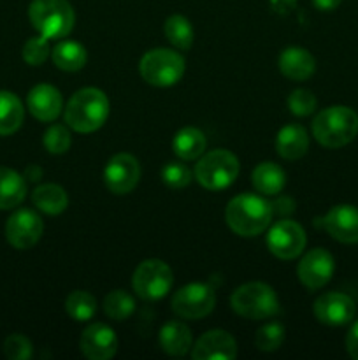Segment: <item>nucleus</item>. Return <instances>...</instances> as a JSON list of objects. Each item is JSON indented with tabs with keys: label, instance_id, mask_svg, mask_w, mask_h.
<instances>
[{
	"label": "nucleus",
	"instance_id": "1",
	"mask_svg": "<svg viewBox=\"0 0 358 360\" xmlns=\"http://www.w3.org/2000/svg\"><path fill=\"white\" fill-rule=\"evenodd\" d=\"M272 204L253 193L234 197L225 211L228 227L242 238H255L262 234L272 221Z\"/></svg>",
	"mask_w": 358,
	"mask_h": 360
},
{
	"label": "nucleus",
	"instance_id": "2",
	"mask_svg": "<svg viewBox=\"0 0 358 360\" xmlns=\"http://www.w3.org/2000/svg\"><path fill=\"white\" fill-rule=\"evenodd\" d=\"M109 116V98L98 88H83L70 97L65 108L67 125L81 134L100 129Z\"/></svg>",
	"mask_w": 358,
	"mask_h": 360
},
{
	"label": "nucleus",
	"instance_id": "3",
	"mask_svg": "<svg viewBox=\"0 0 358 360\" xmlns=\"http://www.w3.org/2000/svg\"><path fill=\"white\" fill-rule=\"evenodd\" d=\"M312 136L330 150L346 146L358 136V115L346 105H330L312 122Z\"/></svg>",
	"mask_w": 358,
	"mask_h": 360
},
{
	"label": "nucleus",
	"instance_id": "4",
	"mask_svg": "<svg viewBox=\"0 0 358 360\" xmlns=\"http://www.w3.org/2000/svg\"><path fill=\"white\" fill-rule=\"evenodd\" d=\"M28 18L32 27L46 39L67 37L76 23V14L67 0H32Z\"/></svg>",
	"mask_w": 358,
	"mask_h": 360
},
{
	"label": "nucleus",
	"instance_id": "5",
	"mask_svg": "<svg viewBox=\"0 0 358 360\" xmlns=\"http://www.w3.org/2000/svg\"><path fill=\"white\" fill-rule=\"evenodd\" d=\"M230 306L237 315L249 320H265L277 315L279 299L267 283L253 281L239 287L232 294Z\"/></svg>",
	"mask_w": 358,
	"mask_h": 360
},
{
	"label": "nucleus",
	"instance_id": "6",
	"mask_svg": "<svg viewBox=\"0 0 358 360\" xmlns=\"http://www.w3.org/2000/svg\"><path fill=\"white\" fill-rule=\"evenodd\" d=\"M139 70L142 79L153 86H172L185 74V58L167 48L151 49L140 58Z\"/></svg>",
	"mask_w": 358,
	"mask_h": 360
},
{
	"label": "nucleus",
	"instance_id": "7",
	"mask_svg": "<svg viewBox=\"0 0 358 360\" xmlns=\"http://www.w3.org/2000/svg\"><path fill=\"white\" fill-rule=\"evenodd\" d=\"M239 176V160L228 150H213L204 155L195 165V178L204 188H228Z\"/></svg>",
	"mask_w": 358,
	"mask_h": 360
},
{
	"label": "nucleus",
	"instance_id": "8",
	"mask_svg": "<svg viewBox=\"0 0 358 360\" xmlns=\"http://www.w3.org/2000/svg\"><path fill=\"white\" fill-rule=\"evenodd\" d=\"M174 283L171 267L158 259L144 260L137 266L132 278L135 294L144 301H160L168 294Z\"/></svg>",
	"mask_w": 358,
	"mask_h": 360
},
{
	"label": "nucleus",
	"instance_id": "9",
	"mask_svg": "<svg viewBox=\"0 0 358 360\" xmlns=\"http://www.w3.org/2000/svg\"><path fill=\"white\" fill-rule=\"evenodd\" d=\"M216 304L213 287L206 283H190L179 288L172 297V309L186 320H200L209 315Z\"/></svg>",
	"mask_w": 358,
	"mask_h": 360
},
{
	"label": "nucleus",
	"instance_id": "10",
	"mask_svg": "<svg viewBox=\"0 0 358 360\" xmlns=\"http://www.w3.org/2000/svg\"><path fill=\"white\" fill-rule=\"evenodd\" d=\"M305 232L297 221L281 220L270 227L267 234V246L270 253L281 260L297 259L305 248Z\"/></svg>",
	"mask_w": 358,
	"mask_h": 360
},
{
	"label": "nucleus",
	"instance_id": "11",
	"mask_svg": "<svg viewBox=\"0 0 358 360\" xmlns=\"http://www.w3.org/2000/svg\"><path fill=\"white\" fill-rule=\"evenodd\" d=\"M44 224L32 210H18L6 224V238L16 250H28L41 239Z\"/></svg>",
	"mask_w": 358,
	"mask_h": 360
},
{
	"label": "nucleus",
	"instance_id": "12",
	"mask_svg": "<svg viewBox=\"0 0 358 360\" xmlns=\"http://www.w3.org/2000/svg\"><path fill=\"white\" fill-rule=\"evenodd\" d=\"M333 271H336L333 257L323 248H314L305 253L297 267L298 280L309 290H318L325 287L332 280Z\"/></svg>",
	"mask_w": 358,
	"mask_h": 360
},
{
	"label": "nucleus",
	"instance_id": "13",
	"mask_svg": "<svg viewBox=\"0 0 358 360\" xmlns=\"http://www.w3.org/2000/svg\"><path fill=\"white\" fill-rule=\"evenodd\" d=\"M140 179V165L132 155L128 153H118L107 162L104 169V181L105 186L111 190L112 193H123L132 192L137 186Z\"/></svg>",
	"mask_w": 358,
	"mask_h": 360
},
{
	"label": "nucleus",
	"instance_id": "14",
	"mask_svg": "<svg viewBox=\"0 0 358 360\" xmlns=\"http://www.w3.org/2000/svg\"><path fill=\"white\" fill-rule=\"evenodd\" d=\"M336 241L344 245L358 243V207L351 204H339L318 221Z\"/></svg>",
	"mask_w": 358,
	"mask_h": 360
},
{
	"label": "nucleus",
	"instance_id": "15",
	"mask_svg": "<svg viewBox=\"0 0 358 360\" xmlns=\"http://www.w3.org/2000/svg\"><path fill=\"white\" fill-rule=\"evenodd\" d=\"M354 311H357V306L353 299L340 292H329V294L319 295L314 302V316L325 326H346L354 319Z\"/></svg>",
	"mask_w": 358,
	"mask_h": 360
},
{
	"label": "nucleus",
	"instance_id": "16",
	"mask_svg": "<svg viewBox=\"0 0 358 360\" xmlns=\"http://www.w3.org/2000/svg\"><path fill=\"white\" fill-rule=\"evenodd\" d=\"M79 348L86 359L109 360L118 350V338L105 323H91L81 334Z\"/></svg>",
	"mask_w": 358,
	"mask_h": 360
},
{
	"label": "nucleus",
	"instance_id": "17",
	"mask_svg": "<svg viewBox=\"0 0 358 360\" xmlns=\"http://www.w3.org/2000/svg\"><path fill=\"white\" fill-rule=\"evenodd\" d=\"M195 360H232L237 357V343L227 330H209L193 345Z\"/></svg>",
	"mask_w": 358,
	"mask_h": 360
},
{
	"label": "nucleus",
	"instance_id": "18",
	"mask_svg": "<svg viewBox=\"0 0 358 360\" xmlns=\"http://www.w3.org/2000/svg\"><path fill=\"white\" fill-rule=\"evenodd\" d=\"M28 111L39 122H55L63 108V97L53 84H37L28 91Z\"/></svg>",
	"mask_w": 358,
	"mask_h": 360
},
{
	"label": "nucleus",
	"instance_id": "19",
	"mask_svg": "<svg viewBox=\"0 0 358 360\" xmlns=\"http://www.w3.org/2000/svg\"><path fill=\"white\" fill-rule=\"evenodd\" d=\"M279 70L291 81H305L314 74V56L304 48L291 46L279 55Z\"/></svg>",
	"mask_w": 358,
	"mask_h": 360
},
{
	"label": "nucleus",
	"instance_id": "20",
	"mask_svg": "<svg viewBox=\"0 0 358 360\" xmlns=\"http://www.w3.org/2000/svg\"><path fill=\"white\" fill-rule=\"evenodd\" d=\"M309 137L304 127L291 123L283 127L276 137V151L284 160H298L307 153Z\"/></svg>",
	"mask_w": 358,
	"mask_h": 360
},
{
	"label": "nucleus",
	"instance_id": "21",
	"mask_svg": "<svg viewBox=\"0 0 358 360\" xmlns=\"http://www.w3.org/2000/svg\"><path fill=\"white\" fill-rule=\"evenodd\" d=\"M160 347L172 357H183L192 348V333L178 320L167 322L160 330Z\"/></svg>",
	"mask_w": 358,
	"mask_h": 360
},
{
	"label": "nucleus",
	"instance_id": "22",
	"mask_svg": "<svg viewBox=\"0 0 358 360\" xmlns=\"http://www.w3.org/2000/svg\"><path fill=\"white\" fill-rule=\"evenodd\" d=\"M27 195V181L9 167H0V210L20 206Z\"/></svg>",
	"mask_w": 358,
	"mask_h": 360
},
{
	"label": "nucleus",
	"instance_id": "23",
	"mask_svg": "<svg viewBox=\"0 0 358 360\" xmlns=\"http://www.w3.org/2000/svg\"><path fill=\"white\" fill-rule=\"evenodd\" d=\"M207 139L197 127H185L175 134L172 141V150L181 160H197L206 151Z\"/></svg>",
	"mask_w": 358,
	"mask_h": 360
},
{
	"label": "nucleus",
	"instance_id": "24",
	"mask_svg": "<svg viewBox=\"0 0 358 360\" xmlns=\"http://www.w3.org/2000/svg\"><path fill=\"white\" fill-rule=\"evenodd\" d=\"M32 202L39 211L46 214H60L69 206V197L67 192L60 185L48 183L41 185L32 193Z\"/></svg>",
	"mask_w": 358,
	"mask_h": 360
},
{
	"label": "nucleus",
	"instance_id": "25",
	"mask_svg": "<svg viewBox=\"0 0 358 360\" xmlns=\"http://www.w3.org/2000/svg\"><path fill=\"white\" fill-rule=\"evenodd\" d=\"M286 176L274 162H262L253 171V186L263 195H277L284 188Z\"/></svg>",
	"mask_w": 358,
	"mask_h": 360
},
{
	"label": "nucleus",
	"instance_id": "26",
	"mask_svg": "<svg viewBox=\"0 0 358 360\" xmlns=\"http://www.w3.org/2000/svg\"><path fill=\"white\" fill-rule=\"evenodd\" d=\"M53 63L60 70L65 72H76L86 65V49L83 44L76 41H63L56 44L51 51Z\"/></svg>",
	"mask_w": 358,
	"mask_h": 360
},
{
	"label": "nucleus",
	"instance_id": "27",
	"mask_svg": "<svg viewBox=\"0 0 358 360\" xmlns=\"http://www.w3.org/2000/svg\"><path fill=\"white\" fill-rule=\"evenodd\" d=\"M25 109L20 98L11 91H0V136H11L23 123Z\"/></svg>",
	"mask_w": 358,
	"mask_h": 360
},
{
	"label": "nucleus",
	"instance_id": "28",
	"mask_svg": "<svg viewBox=\"0 0 358 360\" xmlns=\"http://www.w3.org/2000/svg\"><path fill=\"white\" fill-rule=\"evenodd\" d=\"M164 32L165 37L168 39L172 46H175L181 51H186V49L192 48L193 44V27L185 16L181 14H172L171 18H167L164 25Z\"/></svg>",
	"mask_w": 358,
	"mask_h": 360
},
{
	"label": "nucleus",
	"instance_id": "29",
	"mask_svg": "<svg viewBox=\"0 0 358 360\" xmlns=\"http://www.w3.org/2000/svg\"><path fill=\"white\" fill-rule=\"evenodd\" d=\"M65 311L76 322H86L97 313V299L84 290H76L67 297Z\"/></svg>",
	"mask_w": 358,
	"mask_h": 360
},
{
	"label": "nucleus",
	"instance_id": "30",
	"mask_svg": "<svg viewBox=\"0 0 358 360\" xmlns=\"http://www.w3.org/2000/svg\"><path fill=\"white\" fill-rule=\"evenodd\" d=\"M104 311L109 319L121 322L132 316L135 311V299L125 290H112L104 299Z\"/></svg>",
	"mask_w": 358,
	"mask_h": 360
},
{
	"label": "nucleus",
	"instance_id": "31",
	"mask_svg": "<svg viewBox=\"0 0 358 360\" xmlns=\"http://www.w3.org/2000/svg\"><path fill=\"white\" fill-rule=\"evenodd\" d=\"M284 341V327L277 322H270L267 326L260 327L256 330L255 343L258 350L262 352H274L283 345Z\"/></svg>",
	"mask_w": 358,
	"mask_h": 360
},
{
	"label": "nucleus",
	"instance_id": "32",
	"mask_svg": "<svg viewBox=\"0 0 358 360\" xmlns=\"http://www.w3.org/2000/svg\"><path fill=\"white\" fill-rule=\"evenodd\" d=\"M51 48H49V39L39 34L37 37H30L23 46V60L32 67L42 65L48 60Z\"/></svg>",
	"mask_w": 358,
	"mask_h": 360
},
{
	"label": "nucleus",
	"instance_id": "33",
	"mask_svg": "<svg viewBox=\"0 0 358 360\" xmlns=\"http://www.w3.org/2000/svg\"><path fill=\"white\" fill-rule=\"evenodd\" d=\"M192 171H190L185 164H179V162H168V164L161 169V179H164V183L168 188H186V186L192 183Z\"/></svg>",
	"mask_w": 358,
	"mask_h": 360
},
{
	"label": "nucleus",
	"instance_id": "34",
	"mask_svg": "<svg viewBox=\"0 0 358 360\" xmlns=\"http://www.w3.org/2000/svg\"><path fill=\"white\" fill-rule=\"evenodd\" d=\"M44 148L53 155L65 153L70 148V132L63 125H53L44 134Z\"/></svg>",
	"mask_w": 358,
	"mask_h": 360
},
{
	"label": "nucleus",
	"instance_id": "35",
	"mask_svg": "<svg viewBox=\"0 0 358 360\" xmlns=\"http://www.w3.org/2000/svg\"><path fill=\"white\" fill-rule=\"evenodd\" d=\"M4 354L9 360H28L34 355V347L23 334H11L4 341Z\"/></svg>",
	"mask_w": 358,
	"mask_h": 360
},
{
	"label": "nucleus",
	"instance_id": "36",
	"mask_svg": "<svg viewBox=\"0 0 358 360\" xmlns=\"http://www.w3.org/2000/svg\"><path fill=\"white\" fill-rule=\"evenodd\" d=\"M288 109L295 116H309L316 109V97L309 90L298 88L288 97Z\"/></svg>",
	"mask_w": 358,
	"mask_h": 360
},
{
	"label": "nucleus",
	"instance_id": "37",
	"mask_svg": "<svg viewBox=\"0 0 358 360\" xmlns=\"http://www.w3.org/2000/svg\"><path fill=\"white\" fill-rule=\"evenodd\" d=\"M346 350L351 359L358 360V320L351 326L350 333L346 336Z\"/></svg>",
	"mask_w": 358,
	"mask_h": 360
},
{
	"label": "nucleus",
	"instance_id": "38",
	"mask_svg": "<svg viewBox=\"0 0 358 360\" xmlns=\"http://www.w3.org/2000/svg\"><path fill=\"white\" fill-rule=\"evenodd\" d=\"M269 2H270V9H272L274 13L281 14V16L291 13V11L297 7V0H269Z\"/></svg>",
	"mask_w": 358,
	"mask_h": 360
},
{
	"label": "nucleus",
	"instance_id": "39",
	"mask_svg": "<svg viewBox=\"0 0 358 360\" xmlns=\"http://www.w3.org/2000/svg\"><path fill=\"white\" fill-rule=\"evenodd\" d=\"M340 2H343V0H312V4H314L316 9H319V11L337 9V7L340 6Z\"/></svg>",
	"mask_w": 358,
	"mask_h": 360
},
{
	"label": "nucleus",
	"instance_id": "40",
	"mask_svg": "<svg viewBox=\"0 0 358 360\" xmlns=\"http://www.w3.org/2000/svg\"><path fill=\"white\" fill-rule=\"evenodd\" d=\"M25 178L30 179V181H39V179L42 178V169L37 167V165H30V167H27V171H25Z\"/></svg>",
	"mask_w": 358,
	"mask_h": 360
}]
</instances>
